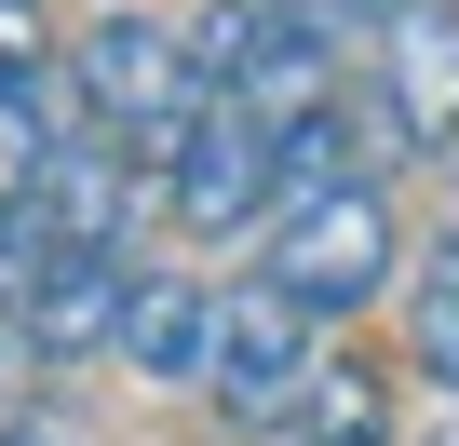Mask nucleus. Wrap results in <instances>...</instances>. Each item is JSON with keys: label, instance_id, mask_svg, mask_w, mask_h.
<instances>
[{"label": "nucleus", "instance_id": "6", "mask_svg": "<svg viewBox=\"0 0 459 446\" xmlns=\"http://www.w3.org/2000/svg\"><path fill=\"white\" fill-rule=\"evenodd\" d=\"M378 41V109L405 122V149H459V0H392L365 28Z\"/></svg>", "mask_w": 459, "mask_h": 446}, {"label": "nucleus", "instance_id": "15", "mask_svg": "<svg viewBox=\"0 0 459 446\" xmlns=\"http://www.w3.org/2000/svg\"><path fill=\"white\" fill-rule=\"evenodd\" d=\"M419 446H459V433H419Z\"/></svg>", "mask_w": 459, "mask_h": 446}, {"label": "nucleus", "instance_id": "5", "mask_svg": "<svg viewBox=\"0 0 459 446\" xmlns=\"http://www.w3.org/2000/svg\"><path fill=\"white\" fill-rule=\"evenodd\" d=\"M149 189H162V176L82 109V122L55 136L41 189H28V231H41V244H135V203H149Z\"/></svg>", "mask_w": 459, "mask_h": 446}, {"label": "nucleus", "instance_id": "11", "mask_svg": "<svg viewBox=\"0 0 459 446\" xmlns=\"http://www.w3.org/2000/svg\"><path fill=\"white\" fill-rule=\"evenodd\" d=\"M28 82H55V14L41 0H0V95H28Z\"/></svg>", "mask_w": 459, "mask_h": 446}, {"label": "nucleus", "instance_id": "1", "mask_svg": "<svg viewBox=\"0 0 459 446\" xmlns=\"http://www.w3.org/2000/svg\"><path fill=\"white\" fill-rule=\"evenodd\" d=\"M68 82H82V109L162 176L176 149H189V122L216 109V82H203V55H189V28H162V14H135V0H108V14L68 41Z\"/></svg>", "mask_w": 459, "mask_h": 446}, {"label": "nucleus", "instance_id": "12", "mask_svg": "<svg viewBox=\"0 0 459 446\" xmlns=\"http://www.w3.org/2000/svg\"><path fill=\"white\" fill-rule=\"evenodd\" d=\"M41 365H55V352H41V325H28V311H0V433L41 406Z\"/></svg>", "mask_w": 459, "mask_h": 446}, {"label": "nucleus", "instance_id": "8", "mask_svg": "<svg viewBox=\"0 0 459 446\" xmlns=\"http://www.w3.org/2000/svg\"><path fill=\"white\" fill-rule=\"evenodd\" d=\"M122 365H135V379H162V392H189V379L216 365V284L149 271V284H135V325H122Z\"/></svg>", "mask_w": 459, "mask_h": 446}, {"label": "nucleus", "instance_id": "13", "mask_svg": "<svg viewBox=\"0 0 459 446\" xmlns=\"http://www.w3.org/2000/svg\"><path fill=\"white\" fill-rule=\"evenodd\" d=\"M257 14H298V28H378L392 0H257Z\"/></svg>", "mask_w": 459, "mask_h": 446}, {"label": "nucleus", "instance_id": "2", "mask_svg": "<svg viewBox=\"0 0 459 446\" xmlns=\"http://www.w3.org/2000/svg\"><path fill=\"white\" fill-rule=\"evenodd\" d=\"M311 379H325V311H311L284 271L216 284V365H203V392H216L230 433H284Z\"/></svg>", "mask_w": 459, "mask_h": 446}, {"label": "nucleus", "instance_id": "9", "mask_svg": "<svg viewBox=\"0 0 459 446\" xmlns=\"http://www.w3.org/2000/svg\"><path fill=\"white\" fill-rule=\"evenodd\" d=\"M284 446H392V392H378V365H351V352H325V379L298 392V419H284Z\"/></svg>", "mask_w": 459, "mask_h": 446}, {"label": "nucleus", "instance_id": "4", "mask_svg": "<svg viewBox=\"0 0 459 446\" xmlns=\"http://www.w3.org/2000/svg\"><path fill=\"white\" fill-rule=\"evenodd\" d=\"M162 216H176L189 244H230V231H257V216H284V136L244 95H216L189 122V149L162 162Z\"/></svg>", "mask_w": 459, "mask_h": 446}, {"label": "nucleus", "instance_id": "3", "mask_svg": "<svg viewBox=\"0 0 459 446\" xmlns=\"http://www.w3.org/2000/svg\"><path fill=\"white\" fill-rule=\"evenodd\" d=\"M271 271L325 311V325H351V311H378L392 298V271H405V231H392V203H378V176H351V189H311V203H284L271 216Z\"/></svg>", "mask_w": 459, "mask_h": 446}, {"label": "nucleus", "instance_id": "14", "mask_svg": "<svg viewBox=\"0 0 459 446\" xmlns=\"http://www.w3.org/2000/svg\"><path fill=\"white\" fill-rule=\"evenodd\" d=\"M0 446H68V433H41V419H14V433H0Z\"/></svg>", "mask_w": 459, "mask_h": 446}, {"label": "nucleus", "instance_id": "10", "mask_svg": "<svg viewBox=\"0 0 459 446\" xmlns=\"http://www.w3.org/2000/svg\"><path fill=\"white\" fill-rule=\"evenodd\" d=\"M405 365H419L432 392H459V231L432 244V271H419V298H405Z\"/></svg>", "mask_w": 459, "mask_h": 446}, {"label": "nucleus", "instance_id": "7", "mask_svg": "<svg viewBox=\"0 0 459 446\" xmlns=\"http://www.w3.org/2000/svg\"><path fill=\"white\" fill-rule=\"evenodd\" d=\"M135 244H55L41 258V284H28V325H41V352L55 365H95V352H122V325H135Z\"/></svg>", "mask_w": 459, "mask_h": 446}]
</instances>
